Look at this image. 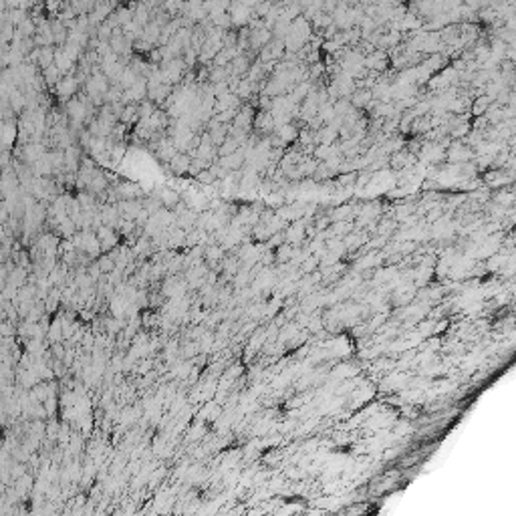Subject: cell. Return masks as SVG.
Masks as SVG:
<instances>
[{
    "mask_svg": "<svg viewBox=\"0 0 516 516\" xmlns=\"http://www.w3.org/2000/svg\"><path fill=\"white\" fill-rule=\"evenodd\" d=\"M42 77H44L46 87H57V85L61 83L63 73L59 71V67H57V65H51L49 69H44V71H42Z\"/></svg>",
    "mask_w": 516,
    "mask_h": 516,
    "instance_id": "cell-3",
    "label": "cell"
},
{
    "mask_svg": "<svg viewBox=\"0 0 516 516\" xmlns=\"http://www.w3.org/2000/svg\"><path fill=\"white\" fill-rule=\"evenodd\" d=\"M97 264H99V268H101V272H113V266H115V260L111 258V256H103V258H99L97 260Z\"/></svg>",
    "mask_w": 516,
    "mask_h": 516,
    "instance_id": "cell-4",
    "label": "cell"
},
{
    "mask_svg": "<svg viewBox=\"0 0 516 516\" xmlns=\"http://www.w3.org/2000/svg\"><path fill=\"white\" fill-rule=\"evenodd\" d=\"M190 166H192V158H190L187 154H177V156L173 158L172 162H170V168H172V172L177 173V175L190 172Z\"/></svg>",
    "mask_w": 516,
    "mask_h": 516,
    "instance_id": "cell-2",
    "label": "cell"
},
{
    "mask_svg": "<svg viewBox=\"0 0 516 516\" xmlns=\"http://www.w3.org/2000/svg\"><path fill=\"white\" fill-rule=\"evenodd\" d=\"M196 177H198V181H202V183H214V181H216V175H214L212 170H204V172L198 173Z\"/></svg>",
    "mask_w": 516,
    "mask_h": 516,
    "instance_id": "cell-5",
    "label": "cell"
},
{
    "mask_svg": "<svg viewBox=\"0 0 516 516\" xmlns=\"http://www.w3.org/2000/svg\"><path fill=\"white\" fill-rule=\"evenodd\" d=\"M77 89H79V83H77V79L73 77V75H67L65 79H61V83L57 85V93H59V97L61 99H69L71 101V97L77 93Z\"/></svg>",
    "mask_w": 516,
    "mask_h": 516,
    "instance_id": "cell-1",
    "label": "cell"
}]
</instances>
